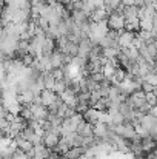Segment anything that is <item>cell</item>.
<instances>
[{"label":"cell","instance_id":"cell-1","mask_svg":"<svg viewBox=\"0 0 157 159\" xmlns=\"http://www.w3.org/2000/svg\"><path fill=\"white\" fill-rule=\"evenodd\" d=\"M112 131L117 134V136H120V138H123V139H129V141H133L134 138H137L139 134L136 133V128L131 125V124H122V125H116L114 128H112Z\"/></svg>","mask_w":157,"mask_h":159},{"label":"cell","instance_id":"cell-2","mask_svg":"<svg viewBox=\"0 0 157 159\" xmlns=\"http://www.w3.org/2000/svg\"><path fill=\"white\" fill-rule=\"evenodd\" d=\"M106 23H108V28L109 30H114V31H119V33L125 30V19H123V14L122 12H112V14H109Z\"/></svg>","mask_w":157,"mask_h":159},{"label":"cell","instance_id":"cell-3","mask_svg":"<svg viewBox=\"0 0 157 159\" xmlns=\"http://www.w3.org/2000/svg\"><path fill=\"white\" fill-rule=\"evenodd\" d=\"M126 101L131 104V107H133L134 110H139L142 105L146 104V93L142 91V90H136V91H133V93L129 94V98H128Z\"/></svg>","mask_w":157,"mask_h":159},{"label":"cell","instance_id":"cell-4","mask_svg":"<svg viewBox=\"0 0 157 159\" xmlns=\"http://www.w3.org/2000/svg\"><path fill=\"white\" fill-rule=\"evenodd\" d=\"M31 111H33V116H34V120L39 122V124H43L46 120V116H48V108L43 107L42 104H31Z\"/></svg>","mask_w":157,"mask_h":159},{"label":"cell","instance_id":"cell-5","mask_svg":"<svg viewBox=\"0 0 157 159\" xmlns=\"http://www.w3.org/2000/svg\"><path fill=\"white\" fill-rule=\"evenodd\" d=\"M60 141V134L55 131H45L43 133V145L50 150H54Z\"/></svg>","mask_w":157,"mask_h":159},{"label":"cell","instance_id":"cell-6","mask_svg":"<svg viewBox=\"0 0 157 159\" xmlns=\"http://www.w3.org/2000/svg\"><path fill=\"white\" fill-rule=\"evenodd\" d=\"M12 142H14V145H15V148H17V150H22V152H23V153H26V155H31V152H33V148H34L33 142H29V141L23 139L20 134H19V136H15V138L12 139Z\"/></svg>","mask_w":157,"mask_h":159},{"label":"cell","instance_id":"cell-7","mask_svg":"<svg viewBox=\"0 0 157 159\" xmlns=\"http://www.w3.org/2000/svg\"><path fill=\"white\" fill-rule=\"evenodd\" d=\"M136 37V33H129V31H120V36H119V48L120 50H125V48H129L133 45V40Z\"/></svg>","mask_w":157,"mask_h":159},{"label":"cell","instance_id":"cell-8","mask_svg":"<svg viewBox=\"0 0 157 159\" xmlns=\"http://www.w3.org/2000/svg\"><path fill=\"white\" fill-rule=\"evenodd\" d=\"M109 131H112V130H109V127H108L106 124L97 122L96 125H93V134H94V138H99V139H102V141H105V139L108 138Z\"/></svg>","mask_w":157,"mask_h":159},{"label":"cell","instance_id":"cell-9","mask_svg":"<svg viewBox=\"0 0 157 159\" xmlns=\"http://www.w3.org/2000/svg\"><path fill=\"white\" fill-rule=\"evenodd\" d=\"M57 96H59V94H55L52 90H43V91L40 93V101H42V105L46 107V108H50V107L55 102Z\"/></svg>","mask_w":157,"mask_h":159},{"label":"cell","instance_id":"cell-10","mask_svg":"<svg viewBox=\"0 0 157 159\" xmlns=\"http://www.w3.org/2000/svg\"><path fill=\"white\" fill-rule=\"evenodd\" d=\"M83 120L88 122L89 125H96L99 122V111L96 108H88L83 113Z\"/></svg>","mask_w":157,"mask_h":159},{"label":"cell","instance_id":"cell-11","mask_svg":"<svg viewBox=\"0 0 157 159\" xmlns=\"http://www.w3.org/2000/svg\"><path fill=\"white\" fill-rule=\"evenodd\" d=\"M76 133L80 134V136H83V138H93V136H94V134H93V125H89V124L85 122V120L76 128Z\"/></svg>","mask_w":157,"mask_h":159},{"label":"cell","instance_id":"cell-12","mask_svg":"<svg viewBox=\"0 0 157 159\" xmlns=\"http://www.w3.org/2000/svg\"><path fill=\"white\" fill-rule=\"evenodd\" d=\"M85 148L83 147H72V148H69L63 156L66 159H82V156H85Z\"/></svg>","mask_w":157,"mask_h":159},{"label":"cell","instance_id":"cell-13","mask_svg":"<svg viewBox=\"0 0 157 159\" xmlns=\"http://www.w3.org/2000/svg\"><path fill=\"white\" fill-rule=\"evenodd\" d=\"M89 17H91L93 22H106L108 17H109V14H108L106 8H97Z\"/></svg>","mask_w":157,"mask_h":159},{"label":"cell","instance_id":"cell-14","mask_svg":"<svg viewBox=\"0 0 157 159\" xmlns=\"http://www.w3.org/2000/svg\"><path fill=\"white\" fill-rule=\"evenodd\" d=\"M156 124H157V119L154 117V116H151L150 113H148V114H145V116H143V119L140 120V125H142L145 130H148V131H151V130L156 127Z\"/></svg>","mask_w":157,"mask_h":159},{"label":"cell","instance_id":"cell-15","mask_svg":"<svg viewBox=\"0 0 157 159\" xmlns=\"http://www.w3.org/2000/svg\"><path fill=\"white\" fill-rule=\"evenodd\" d=\"M122 53L125 54V57L129 60V62H133V63H137V60H139V57H140V54L139 51L131 45L129 48H125V50H122Z\"/></svg>","mask_w":157,"mask_h":159},{"label":"cell","instance_id":"cell-16","mask_svg":"<svg viewBox=\"0 0 157 159\" xmlns=\"http://www.w3.org/2000/svg\"><path fill=\"white\" fill-rule=\"evenodd\" d=\"M42 77H43V85H45V90H54V87H55V79H54V76H52L51 71H48V73H42Z\"/></svg>","mask_w":157,"mask_h":159},{"label":"cell","instance_id":"cell-17","mask_svg":"<svg viewBox=\"0 0 157 159\" xmlns=\"http://www.w3.org/2000/svg\"><path fill=\"white\" fill-rule=\"evenodd\" d=\"M156 147H157L156 141H154L151 136H148V138H143V139H142V150H143V152L151 153Z\"/></svg>","mask_w":157,"mask_h":159},{"label":"cell","instance_id":"cell-18","mask_svg":"<svg viewBox=\"0 0 157 159\" xmlns=\"http://www.w3.org/2000/svg\"><path fill=\"white\" fill-rule=\"evenodd\" d=\"M20 136H22L23 139H26V141L33 142V141H34V138H36V130H34V127H33V125H26V127L22 130Z\"/></svg>","mask_w":157,"mask_h":159},{"label":"cell","instance_id":"cell-19","mask_svg":"<svg viewBox=\"0 0 157 159\" xmlns=\"http://www.w3.org/2000/svg\"><path fill=\"white\" fill-rule=\"evenodd\" d=\"M140 30L143 31H153V17H146L140 20Z\"/></svg>","mask_w":157,"mask_h":159},{"label":"cell","instance_id":"cell-20","mask_svg":"<svg viewBox=\"0 0 157 159\" xmlns=\"http://www.w3.org/2000/svg\"><path fill=\"white\" fill-rule=\"evenodd\" d=\"M143 80L148 82V84H151V85H154V87H157V74H154V73H148L143 77Z\"/></svg>","mask_w":157,"mask_h":159},{"label":"cell","instance_id":"cell-21","mask_svg":"<svg viewBox=\"0 0 157 159\" xmlns=\"http://www.w3.org/2000/svg\"><path fill=\"white\" fill-rule=\"evenodd\" d=\"M88 76H89V77H91V79H93L96 84H102L105 79H106L103 73H94V74H88Z\"/></svg>","mask_w":157,"mask_h":159},{"label":"cell","instance_id":"cell-22","mask_svg":"<svg viewBox=\"0 0 157 159\" xmlns=\"http://www.w3.org/2000/svg\"><path fill=\"white\" fill-rule=\"evenodd\" d=\"M140 88H142V91H145V93H153L157 87H154V85H151V84H148V82H145V80H143Z\"/></svg>","mask_w":157,"mask_h":159},{"label":"cell","instance_id":"cell-23","mask_svg":"<svg viewBox=\"0 0 157 159\" xmlns=\"http://www.w3.org/2000/svg\"><path fill=\"white\" fill-rule=\"evenodd\" d=\"M146 102L151 107L157 105V98H156V94H154V91H153V93H146Z\"/></svg>","mask_w":157,"mask_h":159},{"label":"cell","instance_id":"cell-24","mask_svg":"<svg viewBox=\"0 0 157 159\" xmlns=\"http://www.w3.org/2000/svg\"><path fill=\"white\" fill-rule=\"evenodd\" d=\"M26 158H28V155L23 153L22 150H15L14 152V156H12V159H26Z\"/></svg>","mask_w":157,"mask_h":159},{"label":"cell","instance_id":"cell-25","mask_svg":"<svg viewBox=\"0 0 157 159\" xmlns=\"http://www.w3.org/2000/svg\"><path fill=\"white\" fill-rule=\"evenodd\" d=\"M8 110H6V107L3 105V104H0V119H6L8 117Z\"/></svg>","mask_w":157,"mask_h":159},{"label":"cell","instance_id":"cell-26","mask_svg":"<svg viewBox=\"0 0 157 159\" xmlns=\"http://www.w3.org/2000/svg\"><path fill=\"white\" fill-rule=\"evenodd\" d=\"M145 2H146V0H134V6L142 8V6H145Z\"/></svg>","mask_w":157,"mask_h":159},{"label":"cell","instance_id":"cell-27","mask_svg":"<svg viewBox=\"0 0 157 159\" xmlns=\"http://www.w3.org/2000/svg\"><path fill=\"white\" fill-rule=\"evenodd\" d=\"M120 3L123 6H131V5H134V0H120Z\"/></svg>","mask_w":157,"mask_h":159},{"label":"cell","instance_id":"cell-28","mask_svg":"<svg viewBox=\"0 0 157 159\" xmlns=\"http://www.w3.org/2000/svg\"><path fill=\"white\" fill-rule=\"evenodd\" d=\"M134 159H145L143 156H134Z\"/></svg>","mask_w":157,"mask_h":159},{"label":"cell","instance_id":"cell-29","mask_svg":"<svg viewBox=\"0 0 157 159\" xmlns=\"http://www.w3.org/2000/svg\"><path fill=\"white\" fill-rule=\"evenodd\" d=\"M154 9H156V12H157V2L154 3Z\"/></svg>","mask_w":157,"mask_h":159},{"label":"cell","instance_id":"cell-30","mask_svg":"<svg viewBox=\"0 0 157 159\" xmlns=\"http://www.w3.org/2000/svg\"><path fill=\"white\" fill-rule=\"evenodd\" d=\"M154 2H157V0H154Z\"/></svg>","mask_w":157,"mask_h":159},{"label":"cell","instance_id":"cell-31","mask_svg":"<svg viewBox=\"0 0 157 159\" xmlns=\"http://www.w3.org/2000/svg\"><path fill=\"white\" fill-rule=\"evenodd\" d=\"M29 2H31V0H29Z\"/></svg>","mask_w":157,"mask_h":159}]
</instances>
